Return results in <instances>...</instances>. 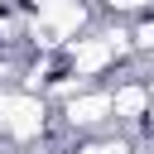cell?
I'll use <instances>...</instances> for the list:
<instances>
[{
    "label": "cell",
    "instance_id": "7",
    "mask_svg": "<svg viewBox=\"0 0 154 154\" xmlns=\"http://www.w3.org/2000/svg\"><path fill=\"white\" fill-rule=\"evenodd\" d=\"M144 125L154 130V82H149V116H144Z\"/></svg>",
    "mask_w": 154,
    "mask_h": 154
},
{
    "label": "cell",
    "instance_id": "5",
    "mask_svg": "<svg viewBox=\"0 0 154 154\" xmlns=\"http://www.w3.org/2000/svg\"><path fill=\"white\" fill-rule=\"evenodd\" d=\"M130 43H135L140 58H154V14H144V19L130 24Z\"/></svg>",
    "mask_w": 154,
    "mask_h": 154
},
{
    "label": "cell",
    "instance_id": "4",
    "mask_svg": "<svg viewBox=\"0 0 154 154\" xmlns=\"http://www.w3.org/2000/svg\"><path fill=\"white\" fill-rule=\"evenodd\" d=\"M149 116V82L140 77H125L111 87V120L116 125H144Z\"/></svg>",
    "mask_w": 154,
    "mask_h": 154
},
{
    "label": "cell",
    "instance_id": "6",
    "mask_svg": "<svg viewBox=\"0 0 154 154\" xmlns=\"http://www.w3.org/2000/svg\"><path fill=\"white\" fill-rule=\"evenodd\" d=\"M106 10H116V14H154V0H106Z\"/></svg>",
    "mask_w": 154,
    "mask_h": 154
},
{
    "label": "cell",
    "instance_id": "1",
    "mask_svg": "<svg viewBox=\"0 0 154 154\" xmlns=\"http://www.w3.org/2000/svg\"><path fill=\"white\" fill-rule=\"evenodd\" d=\"M87 29H91L87 0H34V10H29V38L38 48H67Z\"/></svg>",
    "mask_w": 154,
    "mask_h": 154
},
{
    "label": "cell",
    "instance_id": "3",
    "mask_svg": "<svg viewBox=\"0 0 154 154\" xmlns=\"http://www.w3.org/2000/svg\"><path fill=\"white\" fill-rule=\"evenodd\" d=\"M63 125L77 130V135H96V130H111V87H87L77 96L63 101Z\"/></svg>",
    "mask_w": 154,
    "mask_h": 154
},
{
    "label": "cell",
    "instance_id": "2",
    "mask_svg": "<svg viewBox=\"0 0 154 154\" xmlns=\"http://www.w3.org/2000/svg\"><path fill=\"white\" fill-rule=\"evenodd\" d=\"M48 130V101L38 91H24V87H10L0 91V140H38Z\"/></svg>",
    "mask_w": 154,
    "mask_h": 154
}]
</instances>
